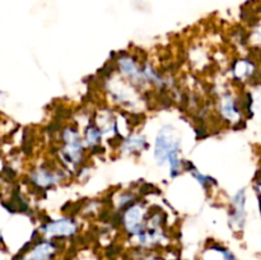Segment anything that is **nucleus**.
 Segmentation results:
<instances>
[{
    "mask_svg": "<svg viewBox=\"0 0 261 260\" xmlns=\"http://www.w3.org/2000/svg\"><path fill=\"white\" fill-rule=\"evenodd\" d=\"M154 158L158 165L168 162L171 177H176L180 173L182 165L180 160V143L174 138V129L171 126H163L158 132L156 138Z\"/></svg>",
    "mask_w": 261,
    "mask_h": 260,
    "instance_id": "f257e3e1",
    "label": "nucleus"
},
{
    "mask_svg": "<svg viewBox=\"0 0 261 260\" xmlns=\"http://www.w3.org/2000/svg\"><path fill=\"white\" fill-rule=\"evenodd\" d=\"M62 140H64L62 157L65 162L73 165L80 162L83 154V142L79 133L73 128H65L62 132Z\"/></svg>",
    "mask_w": 261,
    "mask_h": 260,
    "instance_id": "f03ea898",
    "label": "nucleus"
},
{
    "mask_svg": "<svg viewBox=\"0 0 261 260\" xmlns=\"http://www.w3.org/2000/svg\"><path fill=\"white\" fill-rule=\"evenodd\" d=\"M146 208L142 204H132L124 213V227L132 236H138L146 229Z\"/></svg>",
    "mask_w": 261,
    "mask_h": 260,
    "instance_id": "7ed1b4c3",
    "label": "nucleus"
},
{
    "mask_svg": "<svg viewBox=\"0 0 261 260\" xmlns=\"http://www.w3.org/2000/svg\"><path fill=\"white\" fill-rule=\"evenodd\" d=\"M78 231V224L72 218H60L56 221L48 222L44 227L42 232L46 237H70Z\"/></svg>",
    "mask_w": 261,
    "mask_h": 260,
    "instance_id": "20e7f679",
    "label": "nucleus"
},
{
    "mask_svg": "<svg viewBox=\"0 0 261 260\" xmlns=\"http://www.w3.org/2000/svg\"><path fill=\"white\" fill-rule=\"evenodd\" d=\"M118 69H120V73L124 77H126L128 79L132 82L135 84H144L146 82V76H144V72H142V69H139L138 64L135 62L134 58L128 55L121 56L120 59L118 60Z\"/></svg>",
    "mask_w": 261,
    "mask_h": 260,
    "instance_id": "39448f33",
    "label": "nucleus"
},
{
    "mask_svg": "<svg viewBox=\"0 0 261 260\" xmlns=\"http://www.w3.org/2000/svg\"><path fill=\"white\" fill-rule=\"evenodd\" d=\"M244 219H246V193L244 189H241L232 198V214L230 223L237 228H242Z\"/></svg>",
    "mask_w": 261,
    "mask_h": 260,
    "instance_id": "423d86ee",
    "label": "nucleus"
},
{
    "mask_svg": "<svg viewBox=\"0 0 261 260\" xmlns=\"http://www.w3.org/2000/svg\"><path fill=\"white\" fill-rule=\"evenodd\" d=\"M220 114L223 118L228 121H237L241 118L238 106L236 104V100L232 95H224L220 100Z\"/></svg>",
    "mask_w": 261,
    "mask_h": 260,
    "instance_id": "0eeeda50",
    "label": "nucleus"
},
{
    "mask_svg": "<svg viewBox=\"0 0 261 260\" xmlns=\"http://www.w3.org/2000/svg\"><path fill=\"white\" fill-rule=\"evenodd\" d=\"M56 252V246L52 242L37 243L32 251L27 255L26 260H50Z\"/></svg>",
    "mask_w": 261,
    "mask_h": 260,
    "instance_id": "6e6552de",
    "label": "nucleus"
},
{
    "mask_svg": "<svg viewBox=\"0 0 261 260\" xmlns=\"http://www.w3.org/2000/svg\"><path fill=\"white\" fill-rule=\"evenodd\" d=\"M60 179H62L60 175L50 172L48 170H44V168H41V170H37L36 172H34V175H32V181L41 187L52 186L54 184L59 182Z\"/></svg>",
    "mask_w": 261,
    "mask_h": 260,
    "instance_id": "1a4fd4ad",
    "label": "nucleus"
},
{
    "mask_svg": "<svg viewBox=\"0 0 261 260\" xmlns=\"http://www.w3.org/2000/svg\"><path fill=\"white\" fill-rule=\"evenodd\" d=\"M255 72V64L248 59L237 60L236 64L233 65V76L240 81L250 78Z\"/></svg>",
    "mask_w": 261,
    "mask_h": 260,
    "instance_id": "9d476101",
    "label": "nucleus"
},
{
    "mask_svg": "<svg viewBox=\"0 0 261 260\" xmlns=\"http://www.w3.org/2000/svg\"><path fill=\"white\" fill-rule=\"evenodd\" d=\"M146 140L143 135L134 134L130 135L128 139H125V142L122 143V151L124 152H140L144 148H146Z\"/></svg>",
    "mask_w": 261,
    "mask_h": 260,
    "instance_id": "9b49d317",
    "label": "nucleus"
},
{
    "mask_svg": "<svg viewBox=\"0 0 261 260\" xmlns=\"http://www.w3.org/2000/svg\"><path fill=\"white\" fill-rule=\"evenodd\" d=\"M101 138H102L101 129L96 128V126H88L84 135V140L86 143H87V146L90 147L97 146V144L101 143Z\"/></svg>",
    "mask_w": 261,
    "mask_h": 260,
    "instance_id": "f8f14e48",
    "label": "nucleus"
},
{
    "mask_svg": "<svg viewBox=\"0 0 261 260\" xmlns=\"http://www.w3.org/2000/svg\"><path fill=\"white\" fill-rule=\"evenodd\" d=\"M194 176H195V179H196L198 181H199V184L202 185V186H204V187H206L208 182L210 181V179H209L208 176H205V175H202V173H199V172H195Z\"/></svg>",
    "mask_w": 261,
    "mask_h": 260,
    "instance_id": "ddd939ff",
    "label": "nucleus"
},
{
    "mask_svg": "<svg viewBox=\"0 0 261 260\" xmlns=\"http://www.w3.org/2000/svg\"><path fill=\"white\" fill-rule=\"evenodd\" d=\"M144 260H164V259H162V257H157V256H149V257H146Z\"/></svg>",
    "mask_w": 261,
    "mask_h": 260,
    "instance_id": "4468645a",
    "label": "nucleus"
},
{
    "mask_svg": "<svg viewBox=\"0 0 261 260\" xmlns=\"http://www.w3.org/2000/svg\"><path fill=\"white\" fill-rule=\"evenodd\" d=\"M258 193L261 195V179L258 181Z\"/></svg>",
    "mask_w": 261,
    "mask_h": 260,
    "instance_id": "2eb2a0df",
    "label": "nucleus"
},
{
    "mask_svg": "<svg viewBox=\"0 0 261 260\" xmlns=\"http://www.w3.org/2000/svg\"><path fill=\"white\" fill-rule=\"evenodd\" d=\"M2 241H3V238H2V235H0V243H2Z\"/></svg>",
    "mask_w": 261,
    "mask_h": 260,
    "instance_id": "dca6fc26",
    "label": "nucleus"
}]
</instances>
